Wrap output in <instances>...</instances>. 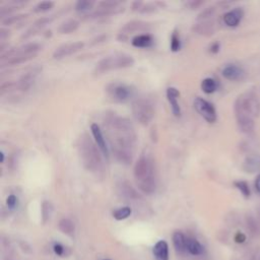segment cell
<instances>
[{
	"instance_id": "6da1fadb",
	"label": "cell",
	"mask_w": 260,
	"mask_h": 260,
	"mask_svg": "<svg viewBox=\"0 0 260 260\" xmlns=\"http://www.w3.org/2000/svg\"><path fill=\"white\" fill-rule=\"evenodd\" d=\"M104 123L115 159L125 165L131 164L136 144V133L131 121L110 113L106 115Z\"/></svg>"
},
{
	"instance_id": "8d00e7d4",
	"label": "cell",
	"mask_w": 260,
	"mask_h": 260,
	"mask_svg": "<svg viewBox=\"0 0 260 260\" xmlns=\"http://www.w3.org/2000/svg\"><path fill=\"white\" fill-rule=\"evenodd\" d=\"M53 7H54L53 2H42V3H39L37 6H35L33 11L35 13H42V12H47L51 10Z\"/></svg>"
},
{
	"instance_id": "ffe728a7",
	"label": "cell",
	"mask_w": 260,
	"mask_h": 260,
	"mask_svg": "<svg viewBox=\"0 0 260 260\" xmlns=\"http://www.w3.org/2000/svg\"><path fill=\"white\" fill-rule=\"evenodd\" d=\"M243 170L246 173H255L260 170V154H250L244 160Z\"/></svg>"
},
{
	"instance_id": "c3c4849f",
	"label": "cell",
	"mask_w": 260,
	"mask_h": 260,
	"mask_svg": "<svg viewBox=\"0 0 260 260\" xmlns=\"http://www.w3.org/2000/svg\"><path fill=\"white\" fill-rule=\"evenodd\" d=\"M254 187H255V190L257 191V193L260 194V174H258L256 176V179L254 182Z\"/></svg>"
},
{
	"instance_id": "e575fe53",
	"label": "cell",
	"mask_w": 260,
	"mask_h": 260,
	"mask_svg": "<svg viewBox=\"0 0 260 260\" xmlns=\"http://www.w3.org/2000/svg\"><path fill=\"white\" fill-rule=\"evenodd\" d=\"M95 6L94 2H89V0H79L74 6L75 11L77 12H89Z\"/></svg>"
},
{
	"instance_id": "7c38bea8",
	"label": "cell",
	"mask_w": 260,
	"mask_h": 260,
	"mask_svg": "<svg viewBox=\"0 0 260 260\" xmlns=\"http://www.w3.org/2000/svg\"><path fill=\"white\" fill-rule=\"evenodd\" d=\"M150 25L146 22L143 21H131L127 24H125L118 35V39L120 41H124L127 39L129 34L135 33V32H141V31H145L147 29H149Z\"/></svg>"
},
{
	"instance_id": "cb8c5ba5",
	"label": "cell",
	"mask_w": 260,
	"mask_h": 260,
	"mask_svg": "<svg viewBox=\"0 0 260 260\" xmlns=\"http://www.w3.org/2000/svg\"><path fill=\"white\" fill-rule=\"evenodd\" d=\"M245 223H246L247 230L249 231V233L252 237L259 236V234H260V223L258 222V220L253 215H251V214L246 215Z\"/></svg>"
},
{
	"instance_id": "d6a6232c",
	"label": "cell",
	"mask_w": 260,
	"mask_h": 260,
	"mask_svg": "<svg viewBox=\"0 0 260 260\" xmlns=\"http://www.w3.org/2000/svg\"><path fill=\"white\" fill-rule=\"evenodd\" d=\"M28 14H18V15H14V16H10L7 17L5 19L2 20V24L4 26H11V25H15L17 23L22 22L23 20L28 18Z\"/></svg>"
},
{
	"instance_id": "30bf717a",
	"label": "cell",
	"mask_w": 260,
	"mask_h": 260,
	"mask_svg": "<svg viewBox=\"0 0 260 260\" xmlns=\"http://www.w3.org/2000/svg\"><path fill=\"white\" fill-rule=\"evenodd\" d=\"M84 47V43L81 41L73 42V43H67L59 46L53 53L54 59H62L64 57H67L69 55H72L76 52L80 51Z\"/></svg>"
},
{
	"instance_id": "4316f807",
	"label": "cell",
	"mask_w": 260,
	"mask_h": 260,
	"mask_svg": "<svg viewBox=\"0 0 260 260\" xmlns=\"http://www.w3.org/2000/svg\"><path fill=\"white\" fill-rule=\"evenodd\" d=\"M219 88L218 81L213 77H206L201 81V90L205 94H213Z\"/></svg>"
},
{
	"instance_id": "681fc988",
	"label": "cell",
	"mask_w": 260,
	"mask_h": 260,
	"mask_svg": "<svg viewBox=\"0 0 260 260\" xmlns=\"http://www.w3.org/2000/svg\"><path fill=\"white\" fill-rule=\"evenodd\" d=\"M0 157H2V163H5V153L3 151L0 152Z\"/></svg>"
},
{
	"instance_id": "f6af8a7d",
	"label": "cell",
	"mask_w": 260,
	"mask_h": 260,
	"mask_svg": "<svg viewBox=\"0 0 260 260\" xmlns=\"http://www.w3.org/2000/svg\"><path fill=\"white\" fill-rule=\"evenodd\" d=\"M54 252L58 255V256H62L64 253V247L61 244H55L54 245Z\"/></svg>"
},
{
	"instance_id": "7402d4cb",
	"label": "cell",
	"mask_w": 260,
	"mask_h": 260,
	"mask_svg": "<svg viewBox=\"0 0 260 260\" xmlns=\"http://www.w3.org/2000/svg\"><path fill=\"white\" fill-rule=\"evenodd\" d=\"M173 244L177 253L183 254L187 251V238L182 232L176 231L173 234Z\"/></svg>"
},
{
	"instance_id": "9a60e30c",
	"label": "cell",
	"mask_w": 260,
	"mask_h": 260,
	"mask_svg": "<svg viewBox=\"0 0 260 260\" xmlns=\"http://www.w3.org/2000/svg\"><path fill=\"white\" fill-rule=\"evenodd\" d=\"M222 74L226 79L236 81V80H241L244 78L245 71L242 67H240L236 64H228L223 68Z\"/></svg>"
},
{
	"instance_id": "603a6c76",
	"label": "cell",
	"mask_w": 260,
	"mask_h": 260,
	"mask_svg": "<svg viewBox=\"0 0 260 260\" xmlns=\"http://www.w3.org/2000/svg\"><path fill=\"white\" fill-rule=\"evenodd\" d=\"M123 9H117V10H102V9H98L95 12L92 13H88L84 14L82 16V20H95V19H99V18H103V17H107L113 14H117L122 12Z\"/></svg>"
},
{
	"instance_id": "d590c367",
	"label": "cell",
	"mask_w": 260,
	"mask_h": 260,
	"mask_svg": "<svg viewBox=\"0 0 260 260\" xmlns=\"http://www.w3.org/2000/svg\"><path fill=\"white\" fill-rule=\"evenodd\" d=\"M180 48H181L180 36H179V33L175 30L171 36V50L173 52H177L180 50Z\"/></svg>"
},
{
	"instance_id": "8fae6325",
	"label": "cell",
	"mask_w": 260,
	"mask_h": 260,
	"mask_svg": "<svg viewBox=\"0 0 260 260\" xmlns=\"http://www.w3.org/2000/svg\"><path fill=\"white\" fill-rule=\"evenodd\" d=\"M116 190L119 196L127 201H138L141 200L140 194L132 185L127 181H120L116 185Z\"/></svg>"
},
{
	"instance_id": "1f68e13d",
	"label": "cell",
	"mask_w": 260,
	"mask_h": 260,
	"mask_svg": "<svg viewBox=\"0 0 260 260\" xmlns=\"http://www.w3.org/2000/svg\"><path fill=\"white\" fill-rule=\"evenodd\" d=\"M131 213L132 211L129 206H123V207H119V209L113 212V217L117 221H123L129 218L131 216Z\"/></svg>"
},
{
	"instance_id": "ee69618b",
	"label": "cell",
	"mask_w": 260,
	"mask_h": 260,
	"mask_svg": "<svg viewBox=\"0 0 260 260\" xmlns=\"http://www.w3.org/2000/svg\"><path fill=\"white\" fill-rule=\"evenodd\" d=\"M220 49H221L220 43H219V42H215V43H213V44L211 45V47H210V52H211V53H213V54H217L218 52L220 51Z\"/></svg>"
},
{
	"instance_id": "5bb4252c",
	"label": "cell",
	"mask_w": 260,
	"mask_h": 260,
	"mask_svg": "<svg viewBox=\"0 0 260 260\" xmlns=\"http://www.w3.org/2000/svg\"><path fill=\"white\" fill-rule=\"evenodd\" d=\"M91 131H92V134L94 136L95 142L99 146V148L101 149L102 153L105 155L106 159H109V148L107 146L105 138H104V135H103V132H102L100 126L97 123H93L91 125Z\"/></svg>"
},
{
	"instance_id": "7dc6e473",
	"label": "cell",
	"mask_w": 260,
	"mask_h": 260,
	"mask_svg": "<svg viewBox=\"0 0 260 260\" xmlns=\"http://www.w3.org/2000/svg\"><path fill=\"white\" fill-rule=\"evenodd\" d=\"M250 260H260V247L255 249L251 255Z\"/></svg>"
},
{
	"instance_id": "b9f144b4",
	"label": "cell",
	"mask_w": 260,
	"mask_h": 260,
	"mask_svg": "<svg viewBox=\"0 0 260 260\" xmlns=\"http://www.w3.org/2000/svg\"><path fill=\"white\" fill-rule=\"evenodd\" d=\"M10 35H11V31L10 30L5 29V28L0 29V41H2V42H4Z\"/></svg>"
},
{
	"instance_id": "44dd1931",
	"label": "cell",
	"mask_w": 260,
	"mask_h": 260,
	"mask_svg": "<svg viewBox=\"0 0 260 260\" xmlns=\"http://www.w3.org/2000/svg\"><path fill=\"white\" fill-rule=\"evenodd\" d=\"M155 260H169V246L164 240L159 241L152 249Z\"/></svg>"
},
{
	"instance_id": "f1b7e54d",
	"label": "cell",
	"mask_w": 260,
	"mask_h": 260,
	"mask_svg": "<svg viewBox=\"0 0 260 260\" xmlns=\"http://www.w3.org/2000/svg\"><path fill=\"white\" fill-rule=\"evenodd\" d=\"M58 228L59 230L67 235V236H70L72 237L74 235V231H75V226L73 224V222L69 219H62L59 224H58Z\"/></svg>"
},
{
	"instance_id": "7a4b0ae2",
	"label": "cell",
	"mask_w": 260,
	"mask_h": 260,
	"mask_svg": "<svg viewBox=\"0 0 260 260\" xmlns=\"http://www.w3.org/2000/svg\"><path fill=\"white\" fill-rule=\"evenodd\" d=\"M234 113L239 130L251 134L255 128V118L260 114V101L253 91L239 95L234 103Z\"/></svg>"
},
{
	"instance_id": "9c48e42d",
	"label": "cell",
	"mask_w": 260,
	"mask_h": 260,
	"mask_svg": "<svg viewBox=\"0 0 260 260\" xmlns=\"http://www.w3.org/2000/svg\"><path fill=\"white\" fill-rule=\"evenodd\" d=\"M193 105L197 113L201 117H203L207 122L214 123L217 121V110L211 102L204 100L203 98L197 97L193 102Z\"/></svg>"
},
{
	"instance_id": "5b68a950",
	"label": "cell",
	"mask_w": 260,
	"mask_h": 260,
	"mask_svg": "<svg viewBox=\"0 0 260 260\" xmlns=\"http://www.w3.org/2000/svg\"><path fill=\"white\" fill-rule=\"evenodd\" d=\"M134 64V58L126 53H116L109 55L97 62L95 66V73L101 74L110 70L127 68Z\"/></svg>"
},
{
	"instance_id": "ab89813d",
	"label": "cell",
	"mask_w": 260,
	"mask_h": 260,
	"mask_svg": "<svg viewBox=\"0 0 260 260\" xmlns=\"http://www.w3.org/2000/svg\"><path fill=\"white\" fill-rule=\"evenodd\" d=\"M18 204V197L15 194H11L8 198H7V205L8 207H10L11 210H14L15 207Z\"/></svg>"
},
{
	"instance_id": "60d3db41",
	"label": "cell",
	"mask_w": 260,
	"mask_h": 260,
	"mask_svg": "<svg viewBox=\"0 0 260 260\" xmlns=\"http://www.w3.org/2000/svg\"><path fill=\"white\" fill-rule=\"evenodd\" d=\"M202 5H203V2H199V0H191V2L186 3V7L190 10H196Z\"/></svg>"
},
{
	"instance_id": "83f0119b",
	"label": "cell",
	"mask_w": 260,
	"mask_h": 260,
	"mask_svg": "<svg viewBox=\"0 0 260 260\" xmlns=\"http://www.w3.org/2000/svg\"><path fill=\"white\" fill-rule=\"evenodd\" d=\"M187 251L192 255H201L204 252V248L196 239L187 238Z\"/></svg>"
},
{
	"instance_id": "8992f818",
	"label": "cell",
	"mask_w": 260,
	"mask_h": 260,
	"mask_svg": "<svg viewBox=\"0 0 260 260\" xmlns=\"http://www.w3.org/2000/svg\"><path fill=\"white\" fill-rule=\"evenodd\" d=\"M132 114L140 124L147 125L154 116L152 102L146 98H137L132 103Z\"/></svg>"
},
{
	"instance_id": "277c9868",
	"label": "cell",
	"mask_w": 260,
	"mask_h": 260,
	"mask_svg": "<svg viewBox=\"0 0 260 260\" xmlns=\"http://www.w3.org/2000/svg\"><path fill=\"white\" fill-rule=\"evenodd\" d=\"M134 179L137 188L144 194H152L157 189V178L152 159L147 154H141L135 163Z\"/></svg>"
},
{
	"instance_id": "ac0fdd59",
	"label": "cell",
	"mask_w": 260,
	"mask_h": 260,
	"mask_svg": "<svg viewBox=\"0 0 260 260\" xmlns=\"http://www.w3.org/2000/svg\"><path fill=\"white\" fill-rule=\"evenodd\" d=\"M166 94H167V98H168V101L170 103V106H171L173 114L176 117H180L181 116V108H180V105L178 103V97L180 96L179 91L174 86H169L167 89Z\"/></svg>"
},
{
	"instance_id": "7bdbcfd3",
	"label": "cell",
	"mask_w": 260,
	"mask_h": 260,
	"mask_svg": "<svg viewBox=\"0 0 260 260\" xmlns=\"http://www.w3.org/2000/svg\"><path fill=\"white\" fill-rule=\"evenodd\" d=\"M235 241L237 242V243H239V244H242V243H244L245 241H246V239H247V237H246V235L245 234H243V233H241V232H238L236 235H235Z\"/></svg>"
},
{
	"instance_id": "74e56055",
	"label": "cell",
	"mask_w": 260,
	"mask_h": 260,
	"mask_svg": "<svg viewBox=\"0 0 260 260\" xmlns=\"http://www.w3.org/2000/svg\"><path fill=\"white\" fill-rule=\"evenodd\" d=\"M119 2H101L98 4V9L102 10H117L119 9Z\"/></svg>"
},
{
	"instance_id": "2e32d148",
	"label": "cell",
	"mask_w": 260,
	"mask_h": 260,
	"mask_svg": "<svg viewBox=\"0 0 260 260\" xmlns=\"http://www.w3.org/2000/svg\"><path fill=\"white\" fill-rule=\"evenodd\" d=\"M244 17V11L241 8H236L228 13H226L223 17V21L226 26L235 28L239 26L242 19Z\"/></svg>"
},
{
	"instance_id": "f907efd6",
	"label": "cell",
	"mask_w": 260,
	"mask_h": 260,
	"mask_svg": "<svg viewBox=\"0 0 260 260\" xmlns=\"http://www.w3.org/2000/svg\"><path fill=\"white\" fill-rule=\"evenodd\" d=\"M105 260H111V259H105Z\"/></svg>"
},
{
	"instance_id": "f35d334b",
	"label": "cell",
	"mask_w": 260,
	"mask_h": 260,
	"mask_svg": "<svg viewBox=\"0 0 260 260\" xmlns=\"http://www.w3.org/2000/svg\"><path fill=\"white\" fill-rule=\"evenodd\" d=\"M216 12V9L214 7H210V8H206L204 9L199 15H198V20L199 21H205L209 18L213 17V15L215 14Z\"/></svg>"
},
{
	"instance_id": "f546056e",
	"label": "cell",
	"mask_w": 260,
	"mask_h": 260,
	"mask_svg": "<svg viewBox=\"0 0 260 260\" xmlns=\"http://www.w3.org/2000/svg\"><path fill=\"white\" fill-rule=\"evenodd\" d=\"M132 10L136 11V12H139V13H142V14H145V13L154 12L155 10H157V7H155L154 4H151V3L144 4L142 2H134L132 4Z\"/></svg>"
},
{
	"instance_id": "4dcf8cb0",
	"label": "cell",
	"mask_w": 260,
	"mask_h": 260,
	"mask_svg": "<svg viewBox=\"0 0 260 260\" xmlns=\"http://www.w3.org/2000/svg\"><path fill=\"white\" fill-rule=\"evenodd\" d=\"M53 204H52L51 201H48V200H45L43 201L42 203V221L44 224H46L50 219H51V216L52 214H53Z\"/></svg>"
},
{
	"instance_id": "4fadbf2b",
	"label": "cell",
	"mask_w": 260,
	"mask_h": 260,
	"mask_svg": "<svg viewBox=\"0 0 260 260\" xmlns=\"http://www.w3.org/2000/svg\"><path fill=\"white\" fill-rule=\"evenodd\" d=\"M41 70H42V67L37 66V67L32 68L30 71L26 72L25 74H23L21 76V78L18 81H16L17 82V90L18 91H23V92L28 91L33 85V83L35 82V80H36L37 76L39 75V73L41 72Z\"/></svg>"
},
{
	"instance_id": "836d02e7",
	"label": "cell",
	"mask_w": 260,
	"mask_h": 260,
	"mask_svg": "<svg viewBox=\"0 0 260 260\" xmlns=\"http://www.w3.org/2000/svg\"><path fill=\"white\" fill-rule=\"evenodd\" d=\"M234 186L242 193V195L245 198H249L251 195V191H250V187L249 184L246 181L243 180H238L234 182Z\"/></svg>"
},
{
	"instance_id": "52a82bcc",
	"label": "cell",
	"mask_w": 260,
	"mask_h": 260,
	"mask_svg": "<svg viewBox=\"0 0 260 260\" xmlns=\"http://www.w3.org/2000/svg\"><path fill=\"white\" fill-rule=\"evenodd\" d=\"M106 92L110 98L116 102L124 103L131 100L135 96V89L132 85L122 82H112L107 85Z\"/></svg>"
},
{
	"instance_id": "d6986e66",
	"label": "cell",
	"mask_w": 260,
	"mask_h": 260,
	"mask_svg": "<svg viewBox=\"0 0 260 260\" xmlns=\"http://www.w3.org/2000/svg\"><path fill=\"white\" fill-rule=\"evenodd\" d=\"M193 31L199 35L211 36L216 32V25L214 22L209 20L200 21L199 23L193 26Z\"/></svg>"
},
{
	"instance_id": "3957f363",
	"label": "cell",
	"mask_w": 260,
	"mask_h": 260,
	"mask_svg": "<svg viewBox=\"0 0 260 260\" xmlns=\"http://www.w3.org/2000/svg\"><path fill=\"white\" fill-rule=\"evenodd\" d=\"M77 148L84 169L97 176L103 175L104 162L101 155L102 151L90 135L83 133L79 137Z\"/></svg>"
},
{
	"instance_id": "e0dca14e",
	"label": "cell",
	"mask_w": 260,
	"mask_h": 260,
	"mask_svg": "<svg viewBox=\"0 0 260 260\" xmlns=\"http://www.w3.org/2000/svg\"><path fill=\"white\" fill-rule=\"evenodd\" d=\"M55 19V16H47V17H43L38 19L22 36L23 39H27L30 38L31 36L37 34L40 30H42L45 26H47L48 24H50L52 21Z\"/></svg>"
},
{
	"instance_id": "ba28073f",
	"label": "cell",
	"mask_w": 260,
	"mask_h": 260,
	"mask_svg": "<svg viewBox=\"0 0 260 260\" xmlns=\"http://www.w3.org/2000/svg\"><path fill=\"white\" fill-rule=\"evenodd\" d=\"M41 49V45L39 43H27L25 45H22L17 48H12L8 50L6 53H3L0 56V60L2 63L15 58V57H20V56H36L37 52Z\"/></svg>"
},
{
	"instance_id": "bcb514c9",
	"label": "cell",
	"mask_w": 260,
	"mask_h": 260,
	"mask_svg": "<svg viewBox=\"0 0 260 260\" xmlns=\"http://www.w3.org/2000/svg\"><path fill=\"white\" fill-rule=\"evenodd\" d=\"M106 39H107V36H106V35H100L99 37H97V38H95L94 40H92L91 45H95V44H97V43L104 42Z\"/></svg>"
},
{
	"instance_id": "d4e9b609",
	"label": "cell",
	"mask_w": 260,
	"mask_h": 260,
	"mask_svg": "<svg viewBox=\"0 0 260 260\" xmlns=\"http://www.w3.org/2000/svg\"><path fill=\"white\" fill-rule=\"evenodd\" d=\"M152 43H153V39L148 34L137 35L131 41V44L137 48H148L152 45Z\"/></svg>"
},
{
	"instance_id": "484cf974",
	"label": "cell",
	"mask_w": 260,
	"mask_h": 260,
	"mask_svg": "<svg viewBox=\"0 0 260 260\" xmlns=\"http://www.w3.org/2000/svg\"><path fill=\"white\" fill-rule=\"evenodd\" d=\"M78 27H79L78 21L74 19H69L60 24V26L58 27V32L60 34H70L74 32Z\"/></svg>"
}]
</instances>
